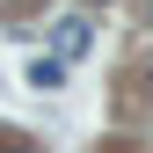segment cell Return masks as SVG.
<instances>
[{"mask_svg":"<svg viewBox=\"0 0 153 153\" xmlns=\"http://www.w3.org/2000/svg\"><path fill=\"white\" fill-rule=\"evenodd\" d=\"M51 44H59V59H88V44H95V29H88V15H66V22L51 29Z\"/></svg>","mask_w":153,"mask_h":153,"instance_id":"obj_1","label":"cell"},{"mask_svg":"<svg viewBox=\"0 0 153 153\" xmlns=\"http://www.w3.org/2000/svg\"><path fill=\"white\" fill-rule=\"evenodd\" d=\"M59 73H66L59 59H36V66H29V80H36V88H59Z\"/></svg>","mask_w":153,"mask_h":153,"instance_id":"obj_2","label":"cell"},{"mask_svg":"<svg viewBox=\"0 0 153 153\" xmlns=\"http://www.w3.org/2000/svg\"><path fill=\"white\" fill-rule=\"evenodd\" d=\"M0 153H36V146H0Z\"/></svg>","mask_w":153,"mask_h":153,"instance_id":"obj_3","label":"cell"},{"mask_svg":"<svg viewBox=\"0 0 153 153\" xmlns=\"http://www.w3.org/2000/svg\"><path fill=\"white\" fill-rule=\"evenodd\" d=\"M80 7H109V0H80Z\"/></svg>","mask_w":153,"mask_h":153,"instance_id":"obj_4","label":"cell"}]
</instances>
